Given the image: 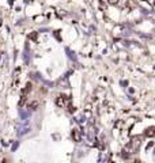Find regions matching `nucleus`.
Here are the masks:
<instances>
[{
	"label": "nucleus",
	"mask_w": 155,
	"mask_h": 163,
	"mask_svg": "<svg viewBox=\"0 0 155 163\" xmlns=\"http://www.w3.org/2000/svg\"><path fill=\"white\" fill-rule=\"evenodd\" d=\"M107 3H109V4H112V6H116L117 3H118V0H107Z\"/></svg>",
	"instance_id": "3"
},
{
	"label": "nucleus",
	"mask_w": 155,
	"mask_h": 163,
	"mask_svg": "<svg viewBox=\"0 0 155 163\" xmlns=\"http://www.w3.org/2000/svg\"><path fill=\"white\" fill-rule=\"evenodd\" d=\"M139 146H140V137H134L131 140V143L125 147V150H131V152H134L139 148Z\"/></svg>",
	"instance_id": "1"
},
{
	"label": "nucleus",
	"mask_w": 155,
	"mask_h": 163,
	"mask_svg": "<svg viewBox=\"0 0 155 163\" xmlns=\"http://www.w3.org/2000/svg\"><path fill=\"white\" fill-rule=\"evenodd\" d=\"M144 2H147L148 4H154V3H155V0H144Z\"/></svg>",
	"instance_id": "4"
},
{
	"label": "nucleus",
	"mask_w": 155,
	"mask_h": 163,
	"mask_svg": "<svg viewBox=\"0 0 155 163\" xmlns=\"http://www.w3.org/2000/svg\"><path fill=\"white\" fill-rule=\"evenodd\" d=\"M145 136H148V137L155 136V128H148V129L145 131Z\"/></svg>",
	"instance_id": "2"
}]
</instances>
